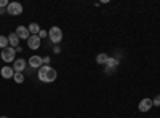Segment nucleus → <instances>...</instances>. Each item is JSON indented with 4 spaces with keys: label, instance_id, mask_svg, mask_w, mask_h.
I'll return each mask as SVG.
<instances>
[{
    "label": "nucleus",
    "instance_id": "1",
    "mask_svg": "<svg viewBox=\"0 0 160 118\" xmlns=\"http://www.w3.org/2000/svg\"><path fill=\"white\" fill-rule=\"evenodd\" d=\"M58 78V72L50 67V65H42V67L38 69V80L43 82V83H51L55 82Z\"/></svg>",
    "mask_w": 160,
    "mask_h": 118
},
{
    "label": "nucleus",
    "instance_id": "2",
    "mask_svg": "<svg viewBox=\"0 0 160 118\" xmlns=\"http://www.w3.org/2000/svg\"><path fill=\"white\" fill-rule=\"evenodd\" d=\"M15 56H16V50L11 46L2 50V53H0V58H2L3 62H15Z\"/></svg>",
    "mask_w": 160,
    "mask_h": 118
},
{
    "label": "nucleus",
    "instance_id": "3",
    "mask_svg": "<svg viewBox=\"0 0 160 118\" xmlns=\"http://www.w3.org/2000/svg\"><path fill=\"white\" fill-rule=\"evenodd\" d=\"M48 37H50V40L53 42V43H59L61 40H62V31L59 29V27H56V26H53V27L48 31Z\"/></svg>",
    "mask_w": 160,
    "mask_h": 118
},
{
    "label": "nucleus",
    "instance_id": "4",
    "mask_svg": "<svg viewBox=\"0 0 160 118\" xmlns=\"http://www.w3.org/2000/svg\"><path fill=\"white\" fill-rule=\"evenodd\" d=\"M7 13L11 16H19L22 13V5L18 2H10V5L7 7Z\"/></svg>",
    "mask_w": 160,
    "mask_h": 118
},
{
    "label": "nucleus",
    "instance_id": "5",
    "mask_svg": "<svg viewBox=\"0 0 160 118\" xmlns=\"http://www.w3.org/2000/svg\"><path fill=\"white\" fill-rule=\"evenodd\" d=\"M152 107H154V106H152V99H149V97H144V99H141L139 106H138L139 112H142V113L149 112V110H151Z\"/></svg>",
    "mask_w": 160,
    "mask_h": 118
},
{
    "label": "nucleus",
    "instance_id": "6",
    "mask_svg": "<svg viewBox=\"0 0 160 118\" xmlns=\"http://www.w3.org/2000/svg\"><path fill=\"white\" fill-rule=\"evenodd\" d=\"M40 43H42V38H40L38 35H31L29 40H28V46L31 50H38L40 48Z\"/></svg>",
    "mask_w": 160,
    "mask_h": 118
},
{
    "label": "nucleus",
    "instance_id": "7",
    "mask_svg": "<svg viewBox=\"0 0 160 118\" xmlns=\"http://www.w3.org/2000/svg\"><path fill=\"white\" fill-rule=\"evenodd\" d=\"M16 35L19 37V40H29V29L26 27V26H19V27H16Z\"/></svg>",
    "mask_w": 160,
    "mask_h": 118
},
{
    "label": "nucleus",
    "instance_id": "8",
    "mask_svg": "<svg viewBox=\"0 0 160 118\" xmlns=\"http://www.w3.org/2000/svg\"><path fill=\"white\" fill-rule=\"evenodd\" d=\"M26 65H28V62H26L24 59H16L15 62H13V70H15V73H22Z\"/></svg>",
    "mask_w": 160,
    "mask_h": 118
},
{
    "label": "nucleus",
    "instance_id": "9",
    "mask_svg": "<svg viewBox=\"0 0 160 118\" xmlns=\"http://www.w3.org/2000/svg\"><path fill=\"white\" fill-rule=\"evenodd\" d=\"M0 75H2L5 80H8V78H13L15 70H13V67H10V65H5V67H2V70H0Z\"/></svg>",
    "mask_w": 160,
    "mask_h": 118
},
{
    "label": "nucleus",
    "instance_id": "10",
    "mask_svg": "<svg viewBox=\"0 0 160 118\" xmlns=\"http://www.w3.org/2000/svg\"><path fill=\"white\" fill-rule=\"evenodd\" d=\"M42 64H43V59L40 58V56H32L29 59V65H31V67H34V69H40V67H42Z\"/></svg>",
    "mask_w": 160,
    "mask_h": 118
},
{
    "label": "nucleus",
    "instance_id": "11",
    "mask_svg": "<svg viewBox=\"0 0 160 118\" xmlns=\"http://www.w3.org/2000/svg\"><path fill=\"white\" fill-rule=\"evenodd\" d=\"M8 43H10L11 48H18L19 46V37L16 35V32H11L8 35Z\"/></svg>",
    "mask_w": 160,
    "mask_h": 118
},
{
    "label": "nucleus",
    "instance_id": "12",
    "mask_svg": "<svg viewBox=\"0 0 160 118\" xmlns=\"http://www.w3.org/2000/svg\"><path fill=\"white\" fill-rule=\"evenodd\" d=\"M28 29H29V34H31V35H38V32H40V26H38L37 22H31Z\"/></svg>",
    "mask_w": 160,
    "mask_h": 118
},
{
    "label": "nucleus",
    "instance_id": "13",
    "mask_svg": "<svg viewBox=\"0 0 160 118\" xmlns=\"http://www.w3.org/2000/svg\"><path fill=\"white\" fill-rule=\"evenodd\" d=\"M118 59L117 58H109L108 59V62H106V67H111V69H115V67H118Z\"/></svg>",
    "mask_w": 160,
    "mask_h": 118
},
{
    "label": "nucleus",
    "instance_id": "14",
    "mask_svg": "<svg viewBox=\"0 0 160 118\" xmlns=\"http://www.w3.org/2000/svg\"><path fill=\"white\" fill-rule=\"evenodd\" d=\"M108 59H109V56L106 54V53H99V54L96 56V62L101 64V65H104L106 62H108Z\"/></svg>",
    "mask_w": 160,
    "mask_h": 118
},
{
    "label": "nucleus",
    "instance_id": "15",
    "mask_svg": "<svg viewBox=\"0 0 160 118\" xmlns=\"http://www.w3.org/2000/svg\"><path fill=\"white\" fill-rule=\"evenodd\" d=\"M8 46H10V43H8V37L0 35V48L5 50V48H8Z\"/></svg>",
    "mask_w": 160,
    "mask_h": 118
},
{
    "label": "nucleus",
    "instance_id": "16",
    "mask_svg": "<svg viewBox=\"0 0 160 118\" xmlns=\"http://www.w3.org/2000/svg\"><path fill=\"white\" fill-rule=\"evenodd\" d=\"M13 80L21 85V83H24V75L22 73H15V75H13Z\"/></svg>",
    "mask_w": 160,
    "mask_h": 118
},
{
    "label": "nucleus",
    "instance_id": "17",
    "mask_svg": "<svg viewBox=\"0 0 160 118\" xmlns=\"http://www.w3.org/2000/svg\"><path fill=\"white\" fill-rule=\"evenodd\" d=\"M152 106L160 107V94H158V96H155V99H152Z\"/></svg>",
    "mask_w": 160,
    "mask_h": 118
},
{
    "label": "nucleus",
    "instance_id": "18",
    "mask_svg": "<svg viewBox=\"0 0 160 118\" xmlns=\"http://www.w3.org/2000/svg\"><path fill=\"white\" fill-rule=\"evenodd\" d=\"M8 5H10L8 0H0V8H7Z\"/></svg>",
    "mask_w": 160,
    "mask_h": 118
},
{
    "label": "nucleus",
    "instance_id": "19",
    "mask_svg": "<svg viewBox=\"0 0 160 118\" xmlns=\"http://www.w3.org/2000/svg\"><path fill=\"white\" fill-rule=\"evenodd\" d=\"M38 37H40V38L48 37V32H47V31H43V29H40V32H38Z\"/></svg>",
    "mask_w": 160,
    "mask_h": 118
},
{
    "label": "nucleus",
    "instance_id": "20",
    "mask_svg": "<svg viewBox=\"0 0 160 118\" xmlns=\"http://www.w3.org/2000/svg\"><path fill=\"white\" fill-rule=\"evenodd\" d=\"M53 51H55V54H59V53H61V48H59V46L56 45L55 48H53Z\"/></svg>",
    "mask_w": 160,
    "mask_h": 118
},
{
    "label": "nucleus",
    "instance_id": "21",
    "mask_svg": "<svg viewBox=\"0 0 160 118\" xmlns=\"http://www.w3.org/2000/svg\"><path fill=\"white\" fill-rule=\"evenodd\" d=\"M104 70H106V73H112L114 72V69H111V67H106Z\"/></svg>",
    "mask_w": 160,
    "mask_h": 118
},
{
    "label": "nucleus",
    "instance_id": "22",
    "mask_svg": "<svg viewBox=\"0 0 160 118\" xmlns=\"http://www.w3.org/2000/svg\"><path fill=\"white\" fill-rule=\"evenodd\" d=\"M50 62V58H43V64H48Z\"/></svg>",
    "mask_w": 160,
    "mask_h": 118
},
{
    "label": "nucleus",
    "instance_id": "23",
    "mask_svg": "<svg viewBox=\"0 0 160 118\" xmlns=\"http://www.w3.org/2000/svg\"><path fill=\"white\" fill-rule=\"evenodd\" d=\"M2 13H5V8H0V15H2Z\"/></svg>",
    "mask_w": 160,
    "mask_h": 118
},
{
    "label": "nucleus",
    "instance_id": "24",
    "mask_svg": "<svg viewBox=\"0 0 160 118\" xmlns=\"http://www.w3.org/2000/svg\"><path fill=\"white\" fill-rule=\"evenodd\" d=\"M0 118H7V116H0Z\"/></svg>",
    "mask_w": 160,
    "mask_h": 118
}]
</instances>
